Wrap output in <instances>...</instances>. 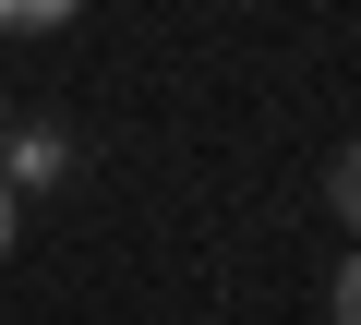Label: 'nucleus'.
I'll return each instance as SVG.
<instances>
[{
    "label": "nucleus",
    "mask_w": 361,
    "mask_h": 325,
    "mask_svg": "<svg viewBox=\"0 0 361 325\" xmlns=\"http://www.w3.org/2000/svg\"><path fill=\"white\" fill-rule=\"evenodd\" d=\"M0 145H13V169H0L13 193H37V181H61V169H73V133H49V121H13Z\"/></svg>",
    "instance_id": "nucleus-1"
},
{
    "label": "nucleus",
    "mask_w": 361,
    "mask_h": 325,
    "mask_svg": "<svg viewBox=\"0 0 361 325\" xmlns=\"http://www.w3.org/2000/svg\"><path fill=\"white\" fill-rule=\"evenodd\" d=\"M85 0H0V37H49V25H73Z\"/></svg>",
    "instance_id": "nucleus-2"
},
{
    "label": "nucleus",
    "mask_w": 361,
    "mask_h": 325,
    "mask_svg": "<svg viewBox=\"0 0 361 325\" xmlns=\"http://www.w3.org/2000/svg\"><path fill=\"white\" fill-rule=\"evenodd\" d=\"M325 205L349 217V241H361V145H337V169H325Z\"/></svg>",
    "instance_id": "nucleus-3"
},
{
    "label": "nucleus",
    "mask_w": 361,
    "mask_h": 325,
    "mask_svg": "<svg viewBox=\"0 0 361 325\" xmlns=\"http://www.w3.org/2000/svg\"><path fill=\"white\" fill-rule=\"evenodd\" d=\"M337 325H361V253H349V277H337Z\"/></svg>",
    "instance_id": "nucleus-4"
},
{
    "label": "nucleus",
    "mask_w": 361,
    "mask_h": 325,
    "mask_svg": "<svg viewBox=\"0 0 361 325\" xmlns=\"http://www.w3.org/2000/svg\"><path fill=\"white\" fill-rule=\"evenodd\" d=\"M0 253H13V181H0Z\"/></svg>",
    "instance_id": "nucleus-5"
},
{
    "label": "nucleus",
    "mask_w": 361,
    "mask_h": 325,
    "mask_svg": "<svg viewBox=\"0 0 361 325\" xmlns=\"http://www.w3.org/2000/svg\"><path fill=\"white\" fill-rule=\"evenodd\" d=\"M0 133H13V97H0Z\"/></svg>",
    "instance_id": "nucleus-6"
}]
</instances>
